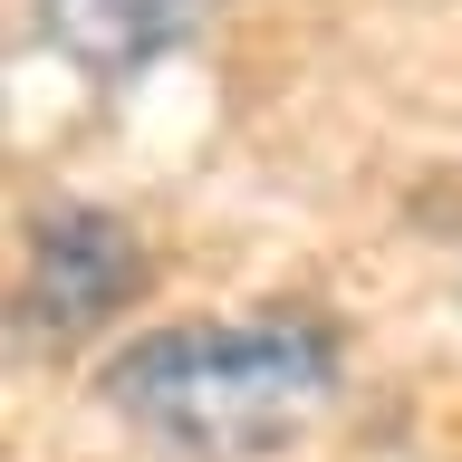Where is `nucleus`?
Masks as SVG:
<instances>
[{
    "label": "nucleus",
    "instance_id": "nucleus-1",
    "mask_svg": "<svg viewBox=\"0 0 462 462\" xmlns=\"http://www.w3.org/2000/svg\"><path fill=\"white\" fill-rule=\"evenodd\" d=\"M116 414L183 462H260L299 443L337 395V337L318 318L154 328L106 366Z\"/></svg>",
    "mask_w": 462,
    "mask_h": 462
},
{
    "label": "nucleus",
    "instance_id": "nucleus-2",
    "mask_svg": "<svg viewBox=\"0 0 462 462\" xmlns=\"http://www.w3.org/2000/svg\"><path fill=\"white\" fill-rule=\"evenodd\" d=\"M135 289H144L135 222H116V212H49L29 231V309H39V328L78 337V328L116 318Z\"/></svg>",
    "mask_w": 462,
    "mask_h": 462
},
{
    "label": "nucleus",
    "instance_id": "nucleus-3",
    "mask_svg": "<svg viewBox=\"0 0 462 462\" xmlns=\"http://www.w3.org/2000/svg\"><path fill=\"white\" fill-rule=\"evenodd\" d=\"M39 10H49V39L87 78H135L212 20V0H39Z\"/></svg>",
    "mask_w": 462,
    "mask_h": 462
}]
</instances>
